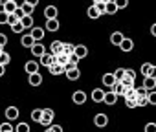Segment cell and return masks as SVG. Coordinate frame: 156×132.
Here are the masks:
<instances>
[{
    "instance_id": "42",
    "label": "cell",
    "mask_w": 156,
    "mask_h": 132,
    "mask_svg": "<svg viewBox=\"0 0 156 132\" xmlns=\"http://www.w3.org/2000/svg\"><path fill=\"white\" fill-rule=\"evenodd\" d=\"M125 103H127L129 108H136L138 106V99H125Z\"/></svg>"
},
{
    "instance_id": "49",
    "label": "cell",
    "mask_w": 156,
    "mask_h": 132,
    "mask_svg": "<svg viewBox=\"0 0 156 132\" xmlns=\"http://www.w3.org/2000/svg\"><path fill=\"white\" fill-rule=\"evenodd\" d=\"M50 128H51L53 132H62V127H61V125H51Z\"/></svg>"
},
{
    "instance_id": "37",
    "label": "cell",
    "mask_w": 156,
    "mask_h": 132,
    "mask_svg": "<svg viewBox=\"0 0 156 132\" xmlns=\"http://www.w3.org/2000/svg\"><path fill=\"white\" fill-rule=\"evenodd\" d=\"M96 8L99 9V13H101V15H105V13H107V2H103V0L96 2Z\"/></svg>"
},
{
    "instance_id": "27",
    "label": "cell",
    "mask_w": 156,
    "mask_h": 132,
    "mask_svg": "<svg viewBox=\"0 0 156 132\" xmlns=\"http://www.w3.org/2000/svg\"><path fill=\"white\" fill-rule=\"evenodd\" d=\"M42 114H44V108H35V110H31V119L37 121V123H41Z\"/></svg>"
},
{
    "instance_id": "15",
    "label": "cell",
    "mask_w": 156,
    "mask_h": 132,
    "mask_svg": "<svg viewBox=\"0 0 156 132\" xmlns=\"http://www.w3.org/2000/svg\"><path fill=\"white\" fill-rule=\"evenodd\" d=\"M19 117V108L17 106H8L6 108V119L8 121H13V119H17Z\"/></svg>"
},
{
    "instance_id": "12",
    "label": "cell",
    "mask_w": 156,
    "mask_h": 132,
    "mask_svg": "<svg viewBox=\"0 0 156 132\" xmlns=\"http://www.w3.org/2000/svg\"><path fill=\"white\" fill-rule=\"evenodd\" d=\"M110 90L114 92V94H118V96H125V85H123V81H116L112 86H110Z\"/></svg>"
},
{
    "instance_id": "29",
    "label": "cell",
    "mask_w": 156,
    "mask_h": 132,
    "mask_svg": "<svg viewBox=\"0 0 156 132\" xmlns=\"http://www.w3.org/2000/svg\"><path fill=\"white\" fill-rule=\"evenodd\" d=\"M87 15H88V19H99V15H101V13H99V9H98V8H96V4H94V6H90V8H88Z\"/></svg>"
},
{
    "instance_id": "47",
    "label": "cell",
    "mask_w": 156,
    "mask_h": 132,
    "mask_svg": "<svg viewBox=\"0 0 156 132\" xmlns=\"http://www.w3.org/2000/svg\"><path fill=\"white\" fill-rule=\"evenodd\" d=\"M125 77H129V79H136V72L134 70H125Z\"/></svg>"
},
{
    "instance_id": "41",
    "label": "cell",
    "mask_w": 156,
    "mask_h": 132,
    "mask_svg": "<svg viewBox=\"0 0 156 132\" xmlns=\"http://www.w3.org/2000/svg\"><path fill=\"white\" fill-rule=\"evenodd\" d=\"M123 85H125V88H134V79L123 77Z\"/></svg>"
},
{
    "instance_id": "21",
    "label": "cell",
    "mask_w": 156,
    "mask_h": 132,
    "mask_svg": "<svg viewBox=\"0 0 156 132\" xmlns=\"http://www.w3.org/2000/svg\"><path fill=\"white\" fill-rule=\"evenodd\" d=\"M118 97H119V96H118V94H114V92L110 90V92H107V94H105V101H103V103H107V105H116Z\"/></svg>"
},
{
    "instance_id": "7",
    "label": "cell",
    "mask_w": 156,
    "mask_h": 132,
    "mask_svg": "<svg viewBox=\"0 0 156 132\" xmlns=\"http://www.w3.org/2000/svg\"><path fill=\"white\" fill-rule=\"evenodd\" d=\"M66 77H68L70 81H77V79L81 77L79 68H77V66H72V68H68V70H66Z\"/></svg>"
},
{
    "instance_id": "54",
    "label": "cell",
    "mask_w": 156,
    "mask_h": 132,
    "mask_svg": "<svg viewBox=\"0 0 156 132\" xmlns=\"http://www.w3.org/2000/svg\"><path fill=\"white\" fill-rule=\"evenodd\" d=\"M44 132H53V130H51V128H50V127H48V128H46V130H44Z\"/></svg>"
},
{
    "instance_id": "1",
    "label": "cell",
    "mask_w": 156,
    "mask_h": 132,
    "mask_svg": "<svg viewBox=\"0 0 156 132\" xmlns=\"http://www.w3.org/2000/svg\"><path fill=\"white\" fill-rule=\"evenodd\" d=\"M55 117V112L51 108H44V114H42V119H41V125H46V127H51V121Z\"/></svg>"
},
{
    "instance_id": "40",
    "label": "cell",
    "mask_w": 156,
    "mask_h": 132,
    "mask_svg": "<svg viewBox=\"0 0 156 132\" xmlns=\"http://www.w3.org/2000/svg\"><path fill=\"white\" fill-rule=\"evenodd\" d=\"M116 2V6L119 8V9H125L127 6H129V0H114Z\"/></svg>"
},
{
    "instance_id": "46",
    "label": "cell",
    "mask_w": 156,
    "mask_h": 132,
    "mask_svg": "<svg viewBox=\"0 0 156 132\" xmlns=\"http://www.w3.org/2000/svg\"><path fill=\"white\" fill-rule=\"evenodd\" d=\"M145 132H156V123H147L145 125Z\"/></svg>"
},
{
    "instance_id": "55",
    "label": "cell",
    "mask_w": 156,
    "mask_h": 132,
    "mask_svg": "<svg viewBox=\"0 0 156 132\" xmlns=\"http://www.w3.org/2000/svg\"><path fill=\"white\" fill-rule=\"evenodd\" d=\"M103 2H107V4H108V2H112V0H103Z\"/></svg>"
},
{
    "instance_id": "24",
    "label": "cell",
    "mask_w": 156,
    "mask_h": 132,
    "mask_svg": "<svg viewBox=\"0 0 156 132\" xmlns=\"http://www.w3.org/2000/svg\"><path fill=\"white\" fill-rule=\"evenodd\" d=\"M55 57H57V62H59V64H62V66H66V68H68V64H70V55L59 53V55H55Z\"/></svg>"
},
{
    "instance_id": "3",
    "label": "cell",
    "mask_w": 156,
    "mask_h": 132,
    "mask_svg": "<svg viewBox=\"0 0 156 132\" xmlns=\"http://www.w3.org/2000/svg\"><path fill=\"white\" fill-rule=\"evenodd\" d=\"M48 70L51 75H61V74H66V66L59 64V62H53L51 66H48Z\"/></svg>"
},
{
    "instance_id": "16",
    "label": "cell",
    "mask_w": 156,
    "mask_h": 132,
    "mask_svg": "<svg viewBox=\"0 0 156 132\" xmlns=\"http://www.w3.org/2000/svg\"><path fill=\"white\" fill-rule=\"evenodd\" d=\"M44 17H46V20L57 19V8H55V6H46V8H44Z\"/></svg>"
},
{
    "instance_id": "17",
    "label": "cell",
    "mask_w": 156,
    "mask_h": 132,
    "mask_svg": "<svg viewBox=\"0 0 156 132\" xmlns=\"http://www.w3.org/2000/svg\"><path fill=\"white\" fill-rule=\"evenodd\" d=\"M123 33L121 31H114L112 35H110V44H114V46H119L121 42H123Z\"/></svg>"
},
{
    "instance_id": "39",
    "label": "cell",
    "mask_w": 156,
    "mask_h": 132,
    "mask_svg": "<svg viewBox=\"0 0 156 132\" xmlns=\"http://www.w3.org/2000/svg\"><path fill=\"white\" fill-rule=\"evenodd\" d=\"M0 132H13V127L6 121V123H2V125H0Z\"/></svg>"
},
{
    "instance_id": "11",
    "label": "cell",
    "mask_w": 156,
    "mask_h": 132,
    "mask_svg": "<svg viewBox=\"0 0 156 132\" xmlns=\"http://www.w3.org/2000/svg\"><path fill=\"white\" fill-rule=\"evenodd\" d=\"M35 42H37V40L33 39V35H31V33H28V35H22V37H20V44H22L24 48H31Z\"/></svg>"
},
{
    "instance_id": "34",
    "label": "cell",
    "mask_w": 156,
    "mask_h": 132,
    "mask_svg": "<svg viewBox=\"0 0 156 132\" xmlns=\"http://www.w3.org/2000/svg\"><path fill=\"white\" fill-rule=\"evenodd\" d=\"M22 9H24V13H26V15H31V13H33V9H35V6H31L30 2H26V0H24Z\"/></svg>"
},
{
    "instance_id": "19",
    "label": "cell",
    "mask_w": 156,
    "mask_h": 132,
    "mask_svg": "<svg viewBox=\"0 0 156 132\" xmlns=\"http://www.w3.org/2000/svg\"><path fill=\"white\" fill-rule=\"evenodd\" d=\"M119 48H121L123 51H132V48H134V40H132V39H129V37H125V39H123V42L119 44Z\"/></svg>"
},
{
    "instance_id": "14",
    "label": "cell",
    "mask_w": 156,
    "mask_h": 132,
    "mask_svg": "<svg viewBox=\"0 0 156 132\" xmlns=\"http://www.w3.org/2000/svg\"><path fill=\"white\" fill-rule=\"evenodd\" d=\"M30 50H31V53H33L35 57H42V55L46 53V50H44V46H42L41 42H35V44H33Z\"/></svg>"
},
{
    "instance_id": "18",
    "label": "cell",
    "mask_w": 156,
    "mask_h": 132,
    "mask_svg": "<svg viewBox=\"0 0 156 132\" xmlns=\"http://www.w3.org/2000/svg\"><path fill=\"white\" fill-rule=\"evenodd\" d=\"M75 55L79 57V59H85V57L88 55V48H87L85 44H77V46H75Z\"/></svg>"
},
{
    "instance_id": "53",
    "label": "cell",
    "mask_w": 156,
    "mask_h": 132,
    "mask_svg": "<svg viewBox=\"0 0 156 132\" xmlns=\"http://www.w3.org/2000/svg\"><path fill=\"white\" fill-rule=\"evenodd\" d=\"M26 2H30L31 6H37V4H39V0H26Z\"/></svg>"
},
{
    "instance_id": "2",
    "label": "cell",
    "mask_w": 156,
    "mask_h": 132,
    "mask_svg": "<svg viewBox=\"0 0 156 132\" xmlns=\"http://www.w3.org/2000/svg\"><path fill=\"white\" fill-rule=\"evenodd\" d=\"M39 59H41V64H42V66H51L53 62H57V57H55L51 51H46V53H44L42 57H39Z\"/></svg>"
},
{
    "instance_id": "52",
    "label": "cell",
    "mask_w": 156,
    "mask_h": 132,
    "mask_svg": "<svg viewBox=\"0 0 156 132\" xmlns=\"http://www.w3.org/2000/svg\"><path fill=\"white\" fill-rule=\"evenodd\" d=\"M4 74H6V66L0 64V75H4Z\"/></svg>"
},
{
    "instance_id": "13",
    "label": "cell",
    "mask_w": 156,
    "mask_h": 132,
    "mask_svg": "<svg viewBox=\"0 0 156 132\" xmlns=\"http://www.w3.org/2000/svg\"><path fill=\"white\" fill-rule=\"evenodd\" d=\"M62 46H64V42H61V40H53V42L50 44V51H51L53 55H59V53H62Z\"/></svg>"
},
{
    "instance_id": "30",
    "label": "cell",
    "mask_w": 156,
    "mask_h": 132,
    "mask_svg": "<svg viewBox=\"0 0 156 132\" xmlns=\"http://www.w3.org/2000/svg\"><path fill=\"white\" fill-rule=\"evenodd\" d=\"M118 11H119V8L116 6V2H114V0L107 4V15H116Z\"/></svg>"
},
{
    "instance_id": "36",
    "label": "cell",
    "mask_w": 156,
    "mask_h": 132,
    "mask_svg": "<svg viewBox=\"0 0 156 132\" xmlns=\"http://www.w3.org/2000/svg\"><path fill=\"white\" fill-rule=\"evenodd\" d=\"M149 105V94L147 96H138V106H147Z\"/></svg>"
},
{
    "instance_id": "56",
    "label": "cell",
    "mask_w": 156,
    "mask_h": 132,
    "mask_svg": "<svg viewBox=\"0 0 156 132\" xmlns=\"http://www.w3.org/2000/svg\"><path fill=\"white\" fill-rule=\"evenodd\" d=\"M96 2H99V0H94V4H96Z\"/></svg>"
},
{
    "instance_id": "25",
    "label": "cell",
    "mask_w": 156,
    "mask_h": 132,
    "mask_svg": "<svg viewBox=\"0 0 156 132\" xmlns=\"http://www.w3.org/2000/svg\"><path fill=\"white\" fill-rule=\"evenodd\" d=\"M152 66H154V64H151V62H143V64H141L140 72H141L143 77H149V74H151V70H152Z\"/></svg>"
},
{
    "instance_id": "5",
    "label": "cell",
    "mask_w": 156,
    "mask_h": 132,
    "mask_svg": "<svg viewBox=\"0 0 156 132\" xmlns=\"http://www.w3.org/2000/svg\"><path fill=\"white\" fill-rule=\"evenodd\" d=\"M105 94H107V92H103L101 88H94L90 97H92L94 103H103V101H105Z\"/></svg>"
},
{
    "instance_id": "31",
    "label": "cell",
    "mask_w": 156,
    "mask_h": 132,
    "mask_svg": "<svg viewBox=\"0 0 156 132\" xmlns=\"http://www.w3.org/2000/svg\"><path fill=\"white\" fill-rule=\"evenodd\" d=\"M62 53H66V55L75 53V46H73V44H70V42H64V46H62Z\"/></svg>"
},
{
    "instance_id": "26",
    "label": "cell",
    "mask_w": 156,
    "mask_h": 132,
    "mask_svg": "<svg viewBox=\"0 0 156 132\" xmlns=\"http://www.w3.org/2000/svg\"><path fill=\"white\" fill-rule=\"evenodd\" d=\"M143 86H145L149 92H152V90L156 88V79H152V77H145V81H143Z\"/></svg>"
},
{
    "instance_id": "6",
    "label": "cell",
    "mask_w": 156,
    "mask_h": 132,
    "mask_svg": "<svg viewBox=\"0 0 156 132\" xmlns=\"http://www.w3.org/2000/svg\"><path fill=\"white\" fill-rule=\"evenodd\" d=\"M107 123H108L107 114H96V116H94V125H96V127L103 128V127H107Z\"/></svg>"
},
{
    "instance_id": "20",
    "label": "cell",
    "mask_w": 156,
    "mask_h": 132,
    "mask_svg": "<svg viewBox=\"0 0 156 132\" xmlns=\"http://www.w3.org/2000/svg\"><path fill=\"white\" fill-rule=\"evenodd\" d=\"M44 28H46L48 31H57V30H59V20H57V19H50V20H46Z\"/></svg>"
},
{
    "instance_id": "43",
    "label": "cell",
    "mask_w": 156,
    "mask_h": 132,
    "mask_svg": "<svg viewBox=\"0 0 156 132\" xmlns=\"http://www.w3.org/2000/svg\"><path fill=\"white\" fill-rule=\"evenodd\" d=\"M149 105H156V90L149 92Z\"/></svg>"
},
{
    "instance_id": "4",
    "label": "cell",
    "mask_w": 156,
    "mask_h": 132,
    "mask_svg": "<svg viewBox=\"0 0 156 132\" xmlns=\"http://www.w3.org/2000/svg\"><path fill=\"white\" fill-rule=\"evenodd\" d=\"M19 9V4L15 2V0H8V2H2V11L6 13H15Z\"/></svg>"
},
{
    "instance_id": "23",
    "label": "cell",
    "mask_w": 156,
    "mask_h": 132,
    "mask_svg": "<svg viewBox=\"0 0 156 132\" xmlns=\"http://www.w3.org/2000/svg\"><path fill=\"white\" fill-rule=\"evenodd\" d=\"M116 81H118V79H116V75H114V74H105V75H103V85H105V86H108V88H110Z\"/></svg>"
},
{
    "instance_id": "48",
    "label": "cell",
    "mask_w": 156,
    "mask_h": 132,
    "mask_svg": "<svg viewBox=\"0 0 156 132\" xmlns=\"http://www.w3.org/2000/svg\"><path fill=\"white\" fill-rule=\"evenodd\" d=\"M6 42H8V37L2 33V35H0V48H2L4 50V46H6Z\"/></svg>"
},
{
    "instance_id": "51",
    "label": "cell",
    "mask_w": 156,
    "mask_h": 132,
    "mask_svg": "<svg viewBox=\"0 0 156 132\" xmlns=\"http://www.w3.org/2000/svg\"><path fill=\"white\" fill-rule=\"evenodd\" d=\"M151 35H152V37H156V22L151 26Z\"/></svg>"
},
{
    "instance_id": "38",
    "label": "cell",
    "mask_w": 156,
    "mask_h": 132,
    "mask_svg": "<svg viewBox=\"0 0 156 132\" xmlns=\"http://www.w3.org/2000/svg\"><path fill=\"white\" fill-rule=\"evenodd\" d=\"M114 75H116L118 81H123V77H125V68H118V70L114 72Z\"/></svg>"
},
{
    "instance_id": "50",
    "label": "cell",
    "mask_w": 156,
    "mask_h": 132,
    "mask_svg": "<svg viewBox=\"0 0 156 132\" xmlns=\"http://www.w3.org/2000/svg\"><path fill=\"white\" fill-rule=\"evenodd\" d=\"M149 77H152V79H156V66H152V70H151V74H149Z\"/></svg>"
},
{
    "instance_id": "32",
    "label": "cell",
    "mask_w": 156,
    "mask_h": 132,
    "mask_svg": "<svg viewBox=\"0 0 156 132\" xmlns=\"http://www.w3.org/2000/svg\"><path fill=\"white\" fill-rule=\"evenodd\" d=\"M15 132H30V125L28 123H19V125H15Z\"/></svg>"
},
{
    "instance_id": "45",
    "label": "cell",
    "mask_w": 156,
    "mask_h": 132,
    "mask_svg": "<svg viewBox=\"0 0 156 132\" xmlns=\"http://www.w3.org/2000/svg\"><path fill=\"white\" fill-rule=\"evenodd\" d=\"M8 17H9V13H6V11L0 13V24H8Z\"/></svg>"
},
{
    "instance_id": "9",
    "label": "cell",
    "mask_w": 156,
    "mask_h": 132,
    "mask_svg": "<svg viewBox=\"0 0 156 132\" xmlns=\"http://www.w3.org/2000/svg\"><path fill=\"white\" fill-rule=\"evenodd\" d=\"M72 99H73V103H75V105H83V103L87 101V94H85L83 90H77V92H73Z\"/></svg>"
},
{
    "instance_id": "10",
    "label": "cell",
    "mask_w": 156,
    "mask_h": 132,
    "mask_svg": "<svg viewBox=\"0 0 156 132\" xmlns=\"http://www.w3.org/2000/svg\"><path fill=\"white\" fill-rule=\"evenodd\" d=\"M44 30H46V28H39V26H33L30 33L33 35V39H35L37 42H41V40H42V37H44Z\"/></svg>"
},
{
    "instance_id": "57",
    "label": "cell",
    "mask_w": 156,
    "mask_h": 132,
    "mask_svg": "<svg viewBox=\"0 0 156 132\" xmlns=\"http://www.w3.org/2000/svg\"><path fill=\"white\" fill-rule=\"evenodd\" d=\"M2 2H8V0H2Z\"/></svg>"
},
{
    "instance_id": "8",
    "label": "cell",
    "mask_w": 156,
    "mask_h": 132,
    "mask_svg": "<svg viewBox=\"0 0 156 132\" xmlns=\"http://www.w3.org/2000/svg\"><path fill=\"white\" fill-rule=\"evenodd\" d=\"M39 66H42V64H39L37 61H28L26 66H24V70H26L28 74H37V72H39Z\"/></svg>"
},
{
    "instance_id": "22",
    "label": "cell",
    "mask_w": 156,
    "mask_h": 132,
    "mask_svg": "<svg viewBox=\"0 0 156 132\" xmlns=\"http://www.w3.org/2000/svg\"><path fill=\"white\" fill-rule=\"evenodd\" d=\"M42 83V75L37 72V74H30V85L31 86H39Z\"/></svg>"
},
{
    "instance_id": "33",
    "label": "cell",
    "mask_w": 156,
    "mask_h": 132,
    "mask_svg": "<svg viewBox=\"0 0 156 132\" xmlns=\"http://www.w3.org/2000/svg\"><path fill=\"white\" fill-rule=\"evenodd\" d=\"M20 22L24 24V28H33V17H31V15H26Z\"/></svg>"
},
{
    "instance_id": "35",
    "label": "cell",
    "mask_w": 156,
    "mask_h": 132,
    "mask_svg": "<svg viewBox=\"0 0 156 132\" xmlns=\"http://www.w3.org/2000/svg\"><path fill=\"white\" fill-rule=\"evenodd\" d=\"M24 30H26V28H24V24H22V22H17V24H13V26H11V31H13V33H22Z\"/></svg>"
},
{
    "instance_id": "44",
    "label": "cell",
    "mask_w": 156,
    "mask_h": 132,
    "mask_svg": "<svg viewBox=\"0 0 156 132\" xmlns=\"http://www.w3.org/2000/svg\"><path fill=\"white\" fill-rule=\"evenodd\" d=\"M79 61H81V59H79V57H77L75 53H72V55H70V64H73V66H77V64H79Z\"/></svg>"
},
{
    "instance_id": "28",
    "label": "cell",
    "mask_w": 156,
    "mask_h": 132,
    "mask_svg": "<svg viewBox=\"0 0 156 132\" xmlns=\"http://www.w3.org/2000/svg\"><path fill=\"white\" fill-rule=\"evenodd\" d=\"M9 62H11V57H9V53L2 50V51H0V64H2V66H8Z\"/></svg>"
}]
</instances>
